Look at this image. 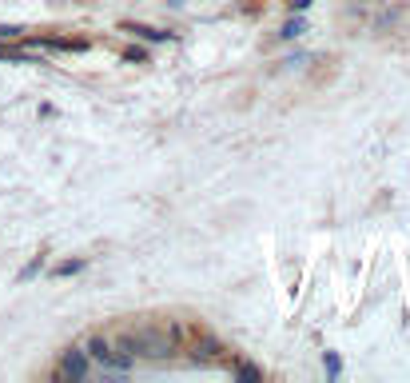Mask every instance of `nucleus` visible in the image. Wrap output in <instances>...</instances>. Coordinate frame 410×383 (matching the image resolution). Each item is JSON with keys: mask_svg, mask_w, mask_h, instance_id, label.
<instances>
[{"mask_svg": "<svg viewBox=\"0 0 410 383\" xmlns=\"http://www.w3.org/2000/svg\"><path fill=\"white\" fill-rule=\"evenodd\" d=\"M136 343H140V360H171V355L180 352V343L171 340L168 327H156V323H148V327H140L136 332Z\"/></svg>", "mask_w": 410, "mask_h": 383, "instance_id": "1", "label": "nucleus"}, {"mask_svg": "<svg viewBox=\"0 0 410 383\" xmlns=\"http://www.w3.org/2000/svg\"><path fill=\"white\" fill-rule=\"evenodd\" d=\"M84 352H88V360H96V363H104V367H108V372H131V355H116L108 347V340H100V335H88V347H84Z\"/></svg>", "mask_w": 410, "mask_h": 383, "instance_id": "2", "label": "nucleus"}, {"mask_svg": "<svg viewBox=\"0 0 410 383\" xmlns=\"http://www.w3.org/2000/svg\"><path fill=\"white\" fill-rule=\"evenodd\" d=\"M56 375H60V379H88V352H84V347H68Z\"/></svg>", "mask_w": 410, "mask_h": 383, "instance_id": "3", "label": "nucleus"}, {"mask_svg": "<svg viewBox=\"0 0 410 383\" xmlns=\"http://www.w3.org/2000/svg\"><path fill=\"white\" fill-rule=\"evenodd\" d=\"M120 32H131V36H140V41H151V44H163V41H171V32H163V28H151V24H131V21H124V24H120Z\"/></svg>", "mask_w": 410, "mask_h": 383, "instance_id": "4", "label": "nucleus"}, {"mask_svg": "<svg viewBox=\"0 0 410 383\" xmlns=\"http://www.w3.org/2000/svg\"><path fill=\"white\" fill-rule=\"evenodd\" d=\"M235 375H239V379H251V383L263 379V372L255 367V363H235Z\"/></svg>", "mask_w": 410, "mask_h": 383, "instance_id": "5", "label": "nucleus"}, {"mask_svg": "<svg viewBox=\"0 0 410 383\" xmlns=\"http://www.w3.org/2000/svg\"><path fill=\"white\" fill-rule=\"evenodd\" d=\"M84 263L88 260H64V263H56V272L52 276H76V272H84Z\"/></svg>", "mask_w": 410, "mask_h": 383, "instance_id": "6", "label": "nucleus"}, {"mask_svg": "<svg viewBox=\"0 0 410 383\" xmlns=\"http://www.w3.org/2000/svg\"><path fill=\"white\" fill-rule=\"evenodd\" d=\"M16 36H24V28H16V24H0V41H16Z\"/></svg>", "mask_w": 410, "mask_h": 383, "instance_id": "7", "label": "nucleus"}, {"mask_svg": "<svg viewBox=\"0 0 410 383\" xmlns=\"http://www.w3.org/2000/svg\"><path fill=\"white\" fill-rule=\"evenodd\" d=\"M299 32H303V21H287V24H283V36H287V41H295Z\"/></svg>", "mask_w": 410, "mask_h": 383, "instance_id": "8", "label": "nucleus"}, {"mask_svg": "<svg viewBox=\"0 0 410 383\" xmlns=\"http://www.w3.org/2000/svg\"><path fill=\"white\" fill-rule=\"evenodd\" d=\"M41 263H44V256H36V260H32L28 268H24V272H21V280H32V276L41 272Z\"/></svg>", "mask_w": 410, "mask_h": 383, "instance_id": "9", "label": "nucleus"}, {"mask_svg": "<svg viewBox=\"0 0 410 383\" xmlns=\"http://www.w3.org/2000/svg\"><path fill=\"white\" fill-rule=\"evenodd\" d=\"M327 375H330V379L339 375V355H335V352H327Z\"/></svg>", "mask_w": 410, "mask_h": 383, "instance_id": "10", "label": "nucleus"}, {"mask_svg": "<svg viewBox=\"0 0 410 383\" xmlns=\"http://www.w3.org/2000/svg\"><path fill=\"white\" fill-rule=\"evenodd\" d=\"M124 61H148V52H144V48H128V52H124Z\"/></svg>", "mask_w": 410, "mask_h": 383, "instance_id": "11", "label": "nucleus"}, {"mask_svg": "<svg viewBox=\"0 0 410 383\" xmlns=\"http://www.w3.org/2000/svg\"><path fill=\"white\" fill-rule=\"evenodd\" d=\"M291 9H295V12H303V9H311V0H291Z\"/></svg>", "mask_w": 410, "mask_h": 383, "instance_id": "12", "label": "nucleus"}, {"mask_svg": "<svg viewBox=\"0 0 410 383\" xmlns=\"http://www.w3.org/2000/svg\"><path fill=\"white\" fill-rule=\"evenodd\" d=\"M171 4H180V0H171Z\"/></svg>", "mask_w": 410, "mask_h": 383, "instance_id": "13", "label": "nucleus"}]
</instances>
